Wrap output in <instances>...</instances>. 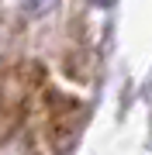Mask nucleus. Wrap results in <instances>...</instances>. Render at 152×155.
<instances>
[{"mask_svg": "<svg viewBox=\"0 0 152 155\" xmlns=\"http://www.w3.org/2000/svg\"><path fill=\"white\" fill-rule=\"evenodd\" d=\"M0 155H38V148H35L31 134L24 131V127H17L14 134L0 138Z\"/></svg>", "mask_w": 152, "mask_h": 155, "instance_id": "f257e3e1", "label": "nucleus"}, {"mask_svg": "<svg viewBox=\"0 0 152 155\" xmlns=\"http://www.w3.org/2000/svg\"><path fill=\"white\" fill-rule=\"evenodd\" d=\"M21 7H24L28 17H45L52 7H56V0H21Z\"/></svg>", "mask_w": 152, "mask_h": 155, "instance_id": "f03ea898", "label": "nucleus"}, {"mask_svg": "<svg viewBox=\"0 0 152 155\" xmlns=\"http://www.w3.org/2000/svg\"><path fill=\"white\" fill-rule=\"evenodd\" d=\"M93 4H111V0H93Z\"/></svg>", "mask_w": 152, "mask_h": 155, "instance_id": "7ed1b4c3", "label": "nucleus"}]
</instances>
